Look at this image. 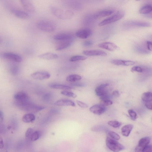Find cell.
<instances>
[{
  "instance_id": "obj_24",
  "label": "cell",
  "mask_w": 152,
  "mask_h": 152,
  "mask_svg": "<svg viewBox=\"0 0 152 152\" xmlns=\"http://www.w3.org/2000/svg\"><path fill=\"white\" fill-rule=\"evenodd\" d=\"M126 25L137 27H148L150 26L149 23L141 22L130 21L125 24Z\"/></svg>"
},
{
  "instance_id": "obj_53",
  "label": "cell",
  "mask_w": 152,
  "mask_h": 152,
  "mask_svg": "<svg viewBox=\"0 0 152 152\" xmlns=\"http://www.w3.org/2000/svg\"><path fill=\"white\" fill-rule=\"evenodd\" d=\"M136 1H141V0H136Z\"/></svg>"
},
{
  "instance_id": "obj_27",
  "label": "cell",
  "mask_w": 152,
  "mask_h": 152,
  "mask_svg": "<svg viewBox=\"0 0 152 152\" xmlns=\"http://www.w3.org/2000/svg\"><path fill=\"white\" fill-rule=\"evenodd\" d=\"M152 11V7L150 5H146L142 7L139 10L140 13L143 15H147L151 13Z\"/></svg>"
},
{
  "instance_id": "obj_45",
  "label": "cell",
  "mask_w": 152,
  "mask_h": 152,
  "mask_svg": "<svg viewBox=\"0 0 152 152\" xmlns=\"http://www.w3.org/2000/svg\"><path fill=\"white\" fill-rule=\"evenodd\" d=\"M146 45L148 50L151 51L152 49V43L151 41H147L146 42Z\"/></svg>"
},
{
  "instance_id": "obj_19",
  "label": "cell",
  "mask_w": 152,
  "mask_h": 152,
  "mask_svg": "<svg viewBox=\"0 0 152 152\" xmlns=\"http://www.w3.org/2000/svg\"><path fill=\"white\" fill-rule=\"evenodd\" d=\"M111 63L114 65H117L129 66L135 64V62L130 60H125L120 59H114L112 61Z\"/></svg>"
},
{
  "instance_id": "obj_12",
  "label": "cell",
  "mask_w": 152,
  "mask_h": 152,
  "mask_svg": "<svg viewBox=\"0 0 152 152\" xmlns=\"http://www.w3.org/2000/svg\"><path fill=\"white\" fill-rule=\"evenodd\" d=\"M25 10L28 12L33 13L35 12V9L30 0H19Z\"/></svg>"
},
{
  "instance_id": "obj_21",
  "label": "cell",
  "mask_w": 152,
  "mask_h": 152,
  "mask_svg": "<svg viewBox=\"0 0 152 152\" xmlns=\"http://www.w3.org/2000/svg\"><path fill=\"white\" fill-rule=\"evenodd\" d=\"M38 57L40 59L46 60H53L57 59L59 57L58 55L52 53H46L39 55Z\"/></svg>"
},
{
  "instance_id": "obj_5",
  "label": "cell",
  "mask_w": 152,
  "mask_h": 152,
  "mask_svg": "<svg viewBox=\"0 0 152 152\" xmlns=\"http://www.w3.org/2000/svg\"><path fill=\"white\" fill-rule=\"evenodd\" d=\"M108 84H102L96 87L95 92L96 95L99 96L100 100L109 99Z\"/></svg>"
},
{
  "instance_id": "obj_6",
  "label": "cell",
  "mask_w": 152,
  "mask_h": 152,
  "mask_svg": "<svg viewBox=\"0 0 152 152\" xmlns=\"http://www.w3.org/2000/svg\"><path fill=\"white\" fill-rule=\"evenodd\" d=\"M106 143L108 147L114 152L120 151L125 149L122 145L110 137H107Z\"/></svg>"
},
{
  "instance_id": "obj_22",
  "label": "cell",
  "mask_w": 152,
  "mask_h": 152,
  "mask_svg": "<svg viewBox=\"0 0 152 152\" xmlns=\"http://www.w3.org/2000/svg\"><path fill=\"white\" fill-rule=\"evenodd\" d=\"M133 128V126L131 124H128L123 126L121 129L122 135L126 137H128Z\"/></svg>"
},
{
  "instance_id": "obj_32",
  "label": "cell",
  "mask_w": 152,
  "mask_h": 152,
  "mask_svg": "<svg viewBox=\"0 0 152 152\" xmlns=\"http://www.w3.org/2000/svg\"><path fill=\"white\" fill-rule=\"evenodd\" d=\"M108 125L115 128H118L120 127L122 125L121 122L116 121H110L108 122Z\"/></svg>"
},
{
  "instance_id": "obj_1",
  "label": "cell",
  "mask_w": 152,
  "mask_h": 152,
  "mask_svg": "<svg viewBox=\"0 0 152 152\" xmlns=\"http://www.w3.org/2000/svg\"><path fill=\"white\" fill-rule=\"evenodd\" d=\"M50 11L54 16L60 19H70L74 16V13L70 10H64L52 7L51 8Z\"/></svg>"
},
{
  "instance_id": "obj_10",
  "label": "cell",
  "mask_w": 152,
  "mask_h": 152,
  "mask_svg": "<svg viewBox=\"0 0 152 152\" xmlns=\"http://www.w3.org/2000/svg\"><path fill=\"white\" fill-rule=\"evenodd\" d=\"M11 12L14 15L21 19H27L30 17L28 13L22 11L12 9L11 10Z\"/></svg>"
},
{
  "instance_id": "obj_17",
  "label": "cell",
  "mask_w": 152,
  "mask_h": 152,
  "mask_svg": "<svg viewBox=\"0 0 152 152\" xmlns=\"http://www.w3.org/2000/svg\"><path fill=\"white\" fill-rule=\"evenodd\" d=\"M54 105L57 106H76L75 104L73 101L67 99H63L58 100L55 102Z\"/></svg>"
},
{
  "instance_id": "obj_3",
  "label": "cell",
  "mask_w": 152,
  "mask_h": 152,
  "mask_svg": "<svg viewBox=\"0 0 152 152\" xmlns=\"http://www.w3.org/2000/svg\"><path fill=\"white\" fill-rule=\"evenodd\" d=\"M125 15V13L124 11H119L112 16L103 20L98 25L103 26L116 22L122 19Z\"/></svg>"
},
{
  "instance_id": "obj_34",
  "label": "cell",
  "mask_w": 152,
  "mask_h": 152,
  "mask_svg": "<svg viewBox=\"0 0 152 152\" xmlns=\"http://www.w3.org/2000/svg\"><path fill=\"white\" fill-rule=\"evenodd\" d=\"M128 112L131 119L133 121H135L137 118V116L134 110L132 109H130Z\"/></svg>"
},
{
  "instance_id": "obj_44",
  "label": "cell",
  "mask_w": 152,
  "mask_h": 152,
  "mask_svg": "<svg viewBox=\"0 0 152 152\" xmlns=\"http://www.w3.org/2000/svg\"><path fill=\"white\" fill-rule=\"evenodd\" d=\"M145 105L146 107L148 109L152 110V101L145 102Z\"/></svg>"
},
{
  "instance_id": "obj_40",
  "label": "cell",
  "mask_w": 152,
  "mask_h": 152,
  "mask_svg": "<svg viewBox=\"0 0 152 152\" xmlns=\"http://www.w3.org/2000/svg\"><path fill=\"white\" fill-rule=\"evenodd\" d=\"M131 71L133 72L142 73L143 71V68L140 66H134L131 69Z\"/></svg>"
},
{
  "instance_id": "obj_41",
  "label": "cell",
  "mask_w": 152,
  "mask_h": 152,
  "mask_svg": "<svg viewBox=\"0 0 152 152\" xmlns=\"http://www.w3.org/2000/svg\"><path fill=\"white\" fill-rule=\"evenodd\" d=\"M77 101L78 105L80 107L83 108H86L88 107L86 103L79 100Z\"/></svg>"
},
{
  "instance_id": "obj_39",
  "label": "cell",
  "mask_w": 152,
  "mask_h": 152,
  "mask_svg": "<svg viewBox=\"0 0 152 152\" xmlns=\"http://www.w3.org/2000/svg\"><path fill=\"white\" fill-rule=\"evenodd\" d=\"M34 132V130L33 129L31 128H29L27 130L25 133L26 137L27 139H30L31 135Z\"/></svg>"
},
{
  "instance_id": "obj_47",
  "label": "cell",
  "mask_w": 152,
  "mask_h": 152,
  "mask_svg": "<svg viewBox=\"0 0 152 152\" xmlns=\"http://www.w3.org/2000/svg\"><path fill=\"white\" fill-rule=\"evenodd\" d=\"M71 85L73 86L77 87H83L84 86L83 84L79 83H75L71 84Z\"/></svg>"
},
{
  "instance_id": "obj_51",
  "label": "cell",
  "mask_w": 152,
  "mask_h": 152,
  "mask_svg": "<svg viewBox=\"0 0 152 152\" xmlns=\"http://www.w3.org/2000/svg\"><path fill=\"white\" fill-rule=\"evenodd\" d=\"M3 128V126L0 125V133H1L2 132Z\"/></svg>"
},
{
  "instance_id": "obj_14",
  "label": "cell",
  "mask_w": 152,
  "mask_h": 152,
  "mask_svg": "<svg viewBox=\"0 0 152 152\" xmlns=\"http://www.w3.org/2000/svg\"><path fill=\"white\" fill-rule=\"evenodd\" d=\"M14 97L17 102H24L29 100L28 95L25 92L23 91L19 92L16 94Z\"/></svg>"
},
{
  "instance_id": "obj_2",
  "label": "cell",
  "mask_w": 152,
  "mask_h": 152,
  "mask_svg": "<svg viewBox=\"0 0 152 152\" xmlns=\"http://www.w3.org/2000/svg\"><path fill=\"white\" fill-rule=\"evenodd\" d=\"M16 105L24 111L31 113L40 112L45 108L44 107L34 104L30 101L22 102H16Z\"/></svg>"
},
{
  "instance_id": "obj_28",
  "label": "cell",
  "mask_w": 152,
  "mask_h": 152,
  "mask_svg": "<svg viewBox=\"0 0 152 152\" xmlns=\"http://www.w3.org/2000/svg\"><path fill=\"white\" fill-rule=\"evenodd\" d=\"M82 79L81 76L77 74H72L69 75L66 78V80L68 82H75L80 80Z\"/></svg>"
},
{
  "instance_id": "obj_46",
  "label": "cell",
  "mask_w": 152,
  "mask_h": 152,
  "mask_svg": "<svg viewBox=\"0 0 152 152\" xmlns=\"http://www.w3.org/2000/svg\"><path fill=\"white\" fill-rule=\"evenodd\" d=\"M4 147V142L3 138L0 135V149H2Z\"/></svg>"
},
{
  "instance_id": "obj_43",
  "label": "cell",
  "mask_w": 152,
  "mask_h": 152,
  "mask_svg": "<svg viewBox=\"0 0 152 152\" xmlns=\"http://www.w3.org/2000/svg\"><path fill=\"white\" fill-rule=\"evenodd\" d=\"M93 44V42L92 41L90 40H86L83 43L84 46L86 47L91 46Z\"/></svg>"
},
{
  "instance_id": "obj_38",
  "label": "cell",
  "mask_w": 152,
  "mask_h": 152,
  "mask_svg": "<svg viewBox=\"0 0 152 152\" xmlns=\"http://www.w3.org/2000/svg\"><path fill=\"white\" fill-rule=\"evenodd\" d=\"M52 98V95L50 93H47L44 96L43 100L46 102H49L51 100Z\"/></svg>"
},
{
  "instance_id": "obj_33",
  "label": "cell",
  "mask_w": 152,
  "mask_h": 152,
  "mask_svg": "<svg viewBox=\"0 0 152 152\" xmlns=\"http://www.w3.org/2000/svg\"><path fill=\"white\" fill-rule=\"evenodd\" d=\"M61 95L64 96L73 98H75L77 96V95L74 93L66 90L61 91Z\"/></svg>"
},
{
  "instance_id": "obj_11",
  "label": "cell",
  "mask_w": 152,
  "mask_h": 152,
  "mask_svg": "<svg viewBox=\"0 0 152 152\" xmlns=\"http://www.w3.org/2000/svg\"><path fill=\"white\" fill-rule=\"evenodd\" d=\"M92 34V32L91 29L88 28H85L78 31L76 33V35L81 39H86L90 36Z\"/></svg>"
},
{
  "instance_id": "obj_9",
  "label": "cell",
  "mask_w": 152,
  "mask_h": 152,
  "mask_svg": "<svg viewBox=\"0 0 152 152\" xmlns=\"http://www.w3.org/2000/svg\"><path fill=\"white\" fill-rule=\"evenodd\" d=\"M31 77L34 79L42 80L49 79L51 74L46 71H38L32 74Z\"/></svg>"
},
{
  "instance_id": "obj_49",
  "label": "cell",
  "mask_w": 152,
  "mask_h": 152,
  "mask_svg": "<svg viewBox=\"0 0 152 152\" xmlns=\"http://www.w3.org/2000/svg\"><path fill=\"white\" fill-rule=\"evenodd\" d=\"M57 109H53L51 110V112L55 114H59L60 112L59 110Z\"/></svg>"
},
{
  "instance_id": "obj_29",
  "label": "cell",
  "mask_w": 152,
  "mask_h": 152,
  "mask_svg": "<svg viewBox=\"0 0 152 152\" xmlns=\"http://www.w3.org/2000/svg\"><path fill=\"white\" fill-rule=\"evenodd\" d=\"M141 99L144 103L152 101V93L151 92L144 93L142 95Z\"/></svg>"
},
{
  "instance_id": "obj_36",
  "label": "cell",
  "mask_w": 152,
  "mask_h": 152,
  "mask_svg": "<svg viewBox=\"0 0 152 152\" xmlns=\"http://www.w3.org/2000/svg\"><path fill=\"white\" fill-rule=\"evenodd\" d=\"M10 71L12 74L13 75H17L19 72V68L16 65L12 66L10 68Z\"/></svg>"
},
{
  "instance_id": "obj_8",
  "label": "cell",
  "mask_w": 152,
  "mask_h": 152,
  "mask_svg": "<svg viewBox=\"0 0 152 152\" xmlns=\"http://www.w3.org/2000/svg\"><path fill=\"white\" fill-rule=\"evenodd\" d=\"M106 106L101 104L95 105L89 108V110L93 113L97 115H101L106 111Z\"/></svg>"
},
{
  "instance_id": "obj_20",
  "label": "cell",
  "mask_w": 152,
  "mask_h": 152,
  "mask_svg": "<svg viewBox=\"0 0 152 152\" xmlns=\"http://www.w3.org/2000/svg\"><path fill=\"white\" fill-rule=\"evenodd\" d=\"M73 38L72 34L68 33H62L55 35L54 38L56 40H71Z\"/></svg>"
},
{
  "instance_id": "obj_23",
  "label": "cell",
  "mask_w": 152,
  "mask_h": 152,
  "mask_svg": "<svg viewBox=\"0 0 152 152\" xmlns=\"http://www.w3.org/2000/svg\"><path fill=\"white\" fill-rule=\"evenodd\" d=\"M64 41L58 44L56 48L57 51H61L66 49L71 46L72 42L70 40Z\"/></svg>"
},
{
  "instance_id": "obj_42",
  "label": "cell",
  "mask_w": 152,
  "mask_h": 152,
  "mask_svg": "<svg viewBox=\"0 0 152 152\" xmlns=\"http://www.w3.org/2000/svg\"><path fill=\"white\" fill-rule=\"evenodd\" d=\"M152 146L151 145L148 144L145 147L143 152H151L152 151Z\"/></svg>"
},
{
  "instance_id": "obj_16",
  "label": "cell",
  "mask_w": 152,
  "mask_h": 152,
  "mask_svg": "<svg viewBox=\"0 0 152 152\" xmlns=\"http://www.w3.org/2000/svg\"><path fill=\"white\" fill-rule=\"evenodd\" d=\"M98 47L110 51H114L118 49V46L110 42H105L99 44Z\"/></svg>"
},
{
  "instance_id": "obj_48",
  "label": "cell",
  "mask_w": 152,
  "mask_h": 152,
  "mask_svg": "<svg viewBox=\"0 0 152 152\" xmlns=\"http://www.w3.org/2000/svg\"><path fill=\"white\" fill-rule=\"evenodd\" d=\"M112 95L113 96H115V97H119L120 95L119 92L117 91H115L113 92Z\"/></svg>"
},
{
  "instance_id": "obj_50",
  "label": "cell",
  "mask_w": 152,
  "mask_h": 152,
  "mask_svg": "<svg viewBox=\"0 0 152 152\" xmlns=\"http://www.w3.org/2000/svg\"><path fill=\"white\" fill-rule=\"evenodd\" d=\"M3 117V112L0 110V119H2Z\"/></svg>"
},
{
  "instance_id": "obj_15",
  "label": "cell",
  "mask_w": 152,
  "mask_h": 152,
  "mask_svg": "<svg viewBox=\"0 0 152 152\" xmlns=\"http://www.w3.org/2000/svg\"><path fill=\"white\" fill-rule=\"evenodd\" d=\"M83 53L85 55L88 56H105L107 55L106 52L99 50H86L83 52Z\"/></svg>"
},
{
  "instance_id": "obj_35",
  "label": "cell",
  "mask_w": 152,
  "mask_h": 152,
  "mask_svg": "<svg viewBox=\"0 0 152 152\" xmlns=\"http://www.w3.org/2000/svg\"><path fill=\"white\" fill-rule=\"evenodd\" d=\"M110 137L116 141L119 140L120 139V137L118 134L112 131H110L108 133Z\"/></svg>"
},
{
  "instance_id": "obj_30",
  "label": "cell",
  "mask_w": 152,
  "mask_h": 152,
  "mask_svg": "<svg viewBox=\"0 0 152 152\" xmlns=\"http://www.w3.org/2000/svg\"><path fill=\"white\" fill-rule=\"evenodd\" d=\"M41 136V133L40 131H34L31 135L30 140L32 141H35L38 140Z\"/></svg>"
},
{
  "instance_id": "obj_37",
  "label": "cell",
  "mask_w": 152,
  "mask_h": 152,
  "mask_svg": "<svg viewBox=\"0 0 152 152\" xmlns=\"http://www.w3.org/2000/svg\"><path fill=\"white\" fill-rule=\"evenodd\" d=\"M101 104L105 106L111 105L113 104V102L109 99L101 100H100Z\"/></svg>"
},
{
  "instance_id": "obj_31",
  "label": "cell",
  "mask_w": 152,
  "mask_h": 152,
  "mask_svg": "<svg viewBox=\"0 0 152 152\" xmlns=\"http://www.w3.org/2000/svg\"><path fill=\"white\" fill-rule=\"evenodd\" d=\"M87 59V57L85 56H81V55H76V56L71 57L70 59V61L72 62H74L80 60H85Z\"/></svg>"
},
{
  "instance_id": "obj_13",
  "label": "cell",
  "mask_w": 152,
  "mask_h": 152,
  "mask_svg": "<svg viewBox=\"0 0 152 152\" xmlns=\"http://www.w3.org/2000/svg\"><path fill=\"white\" fill-rule=\"evenodd\" d=\"M3 56L6 59L15 61L16 63H20L22 60V57L19 55L12 53H5L4 54Z\"/></svg>"
},
{
  "instance_id": "obj_25",
  "label": "cell",
  "mask_w": 152,
  "mask_h": 152,
  "mask_svg": "<svg viewBox=\"0 0 152 152\" xmlns=\"http://www.w3.org/2000/svg\"><path fill=\"white\" fill-rule=\"evenodd\" d=\"M36 117L32 113H30L24 115L22 118V121L25 123H30L35 120Z\"/></svg>"
},
{
  "instance_id": "obj_26",
  "label": "cell",
  "mask_w": 152,
  "mask_h": 152,
  "mask_svg": "<svg viewBox=\"0 0 152 152\" xmlns=\"http://www.w3.org/2000/svg\"><path fill=\"white\" fill-rule=\"evenodd\" d=\"M49 87L51 88L64 90H69L73 89V88L70 86L59 84H51L49 85Z\"/></svg>"
},
{
  "instance_id": "obj_4",
  "label": "cell",
  "mask_w": 152,
  "mask_h": 152,
  "mask_svg": "<svg viewBox=\"0 0 152 152\" xmlns=\"http://www.w3.org/2000/svg\"><path fill=\"white\" fill-rule=\"evenodd\" d=\"M38 28L41 31L51 32L56 29V25L53 22L46 20H41L37 24Z\"/></svg>"
},
{
  "instance_id": "obj_18",
  "label": "cell",
  "mask_w": 152,
  "mask_h": 152,
  "mask_svg": "<svg viewBox=\"0 0 152 152\" xmlns=\"http://www.w3.org/2000/svg\"><path fill=\"white\" fill-rule=\"evenodd\" d=\"M114 13L112 10H105L100 11L96 13L93 16L95 19H97L109 16Z\"/></svg>"
},
{
  "instance_id": "obj_52",
  "label": "cell",
  "mask_w": 152,
  "mask_h": 152,
  "mask_svg": "<svg viewBox=\"0 0 152 152\" xmlns=\"http://www.w3.org/2000/svg\"><path fill=\"white\" fill-rule=\"evenodd\" d=\"M1 38H0V42H1Z\"/></svg>"
},
{
  "instance_id": "obj_7",
  "label": "cell",
  "mask_w": 152,
  "mask_h": 152,
  "mask_svg": "<svg viewBox=\"0 0 152 152\" xmlns=\"http://www.w3.org/2000/svg\"><path fill=\"white\" fill-rule=\"evenodd\" d=\"M151 141L149 137H146L141 138L135 149V152H143L144 149L149 144Z\"/></svg>"
}]
</instances>
